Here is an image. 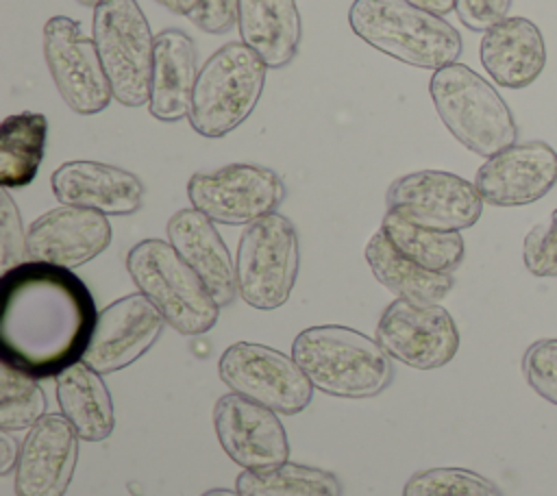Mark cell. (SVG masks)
Wrapping results in <instances>:
<instances>
[{"instance_id":"6da1fadb","label":"cell","mask_w":557,"mask_h":496,"mask_svg":"<svg viewBox=\"0 0 557 496\" xmlns=\"http://www.w3.org/2000/svg\"><path fill=\"white\" fill-rule=\"evenodd\" d=\"M98 320L89 287L70 270L24 261L0 281L2 363L50 379L81 361Z\"/></svg>"},{"instance_id":"7a4b0ae2","label":"cell","mask_w":557,"mask_h":496,"mask_svg":"<svg viewBox=\"0 0 557 496\" xmlns=\"http://www.w3.org/2000/svg\"><path fill=\"white\" fill-rule=\"evenodd\" d=\"M292 357L315 389L339 398L376 396L394 376L389 355L376 339L339 324L300 331Z\"/></svg>"},{"instance_id":"3957f363","label":"cell","mask_w":557,"mask_h":496,"mask_svg":"<svg viewBox=\"0 0 557 496\" xmlns=\"http://www.w3.org/2000/svg\"><path fill=\"white\" fill-rule=\"evenodd\" d=\"M348 24L374 50L420 70L457 63L463 50L453 24L405 0H355Z\"/></svg>"},{"instance_id":"277c9868","label":"cell","mask_w":557,"mask_h":496,"mask_svg":"<svg viewBox=\"0 0 557 496\" xmlns=\"http://www.w3.org/2000/svg\"><path fill=\"white\" fill-rule=\"evenodd\" d=\"M433 107L448 133L479 157L518 144V124L503 96L472 67L450 63L429 80Z\"/></svg>"},{"instance_id":"5b68a950","label":"cell","mask_w":557,"mask_h":496,"mask_svg":"<svg viewBox=\"0 0 557 496\" xmlns=\"http://www.w3.org/2000/svg\"><path fill=\"white\" fill-rule=\"evenodd\" d=\"M268 65L244 44L218 48L198 70L189 126L209 139H220L242 126L255 111L265 83Z\"/></svg>"},{"instance_id":"8992f818","label":"cell","mask_w":557,"mask_h":496,"mask_svg":"<svg viewBox=\"0 0 557 496\" xmlns=\"http://www.w3.org/2000/svg\"><path fill=\"white\" fill-rule=\"evenodd\" d=\"M137 289L183 335H202L218 322L220 305L170 241L144 239L126 255Z\"/></svg>"},{"instance_id":"52a82bcc","label":"cell","mask_w":557,"mask_h":496,"mask_svg":"<svg viewBox=\"0 0 557 496\" xmlns=\"http://www.w3.org/2000/svg\"><path fill=\"white\" fill-rule=\"evenodd\" d=\"M91 33L113 98L124 107L148 104L154 35L137 0H104L98 4Z\"/></svg>"},{"instance_id":"ba28073f","label":"cell","mask_w":557,"mask_h":496,"mask_svg":"<svg viewBox=\"0 0 557 496\" xmlns=\"http://www.w3.org/2000/svg\"><path fill=\"white\" fill-rule=\"evenodd\" d=\"M298 233L281 213L250 222L237 244V294L246 305L270 311L287 302L298 276Z\"/></svg>"},{"instance_id":"9c48e42d","label":"cell","mask_w":557,"mask_h":496,"mask_svg":"<svg viewBox=\"0 0 557 496\" xmlns=\"http://www.w3.org/2000/svg\"><path fill=\"white\" fill-rule=\"evenodd\" d=\"M218 370L235 394L276 413H300L313 398V383L294 357L263 344L237 342L228 346L220 357Z\"/></svg>"},{"instance_id":"30bf717a","label":"cell","mask_w":557,"mask_h":496,"mask_svg":"<svg viewBox=\"0 0 557 496\" xmlns=\"http://www.w3.org/2000/svg\"><path fill=\"white\" fill-rule=\"evenodd\" d=\"M194 209L220 224H250L276 211L285 198L281 176L263 165L231 163L211 172H196L187 181Z\"/></svg>"},{"instance_id":"8fae6325","label":"cell","mask_w":557,"mask_h":496,"mask_svg":"<svg viewBox=\"0 0 557 496\" xmlns=\"http://www.w3.org/2000/svg\"><path fill=\"white\" fill-rule=\"evenodd\" d=\"M44 57L63 102L78 115L104 111L113 98L94 37L67 15L44 24Z\"/></svg>"},{"instance_id":"7c38bea8","label":"cell","mask_w":557,"mask_h":496,"mask_svg":"<svg viewBox=\"0 0 557 496\" xmlns=\"http://www.w3.org/2000/svg\"><path fill=\"white\" fill-rule=\"evenodd\" d=\"M387 211L435 231H463L479 222L483 198L474 183L444 170L398 176L385 196Z\"/></svg>"},{"instance_id":"4fadbf2b","label":"cell","mask_w":557,"mask_h":496,"mask_svg":"<svg viewBox=\"0 0 557 496\" xmlns=\"http://www.w3.org/2000/svg\"><path fill=\"white\" fill-rule=\"evenodd\" d=\"M376 342L409 368L435 370L457 355L459 331L442 305L396 298L381 313Z\"/></svg>"},{"instance_id":"5bb4252c","label":"cell","mask_w":557,"mask_h":496,"mask_svg":"<svg viewBox=\"0 0 557 496\" xmlns=\"http://www.w3.org/2000/svg\"><path fill=\"white\" fill-rule=\"evenodd\" d=\"M213 426L222 450L244 470L281 466L289 457L287 433L265 405L239 394H224L213 407Z\"/></svg>"},{"instance_id":"9a60e30c","label":"cell","mask_w":557,"mask_h":496,"mask_svg":"<svg viewBox=\"0 0 557 496\" xmlns=\"http://www.w3.org/2000/svg\"><path fill=\"white\" fill-rule=\"evenodd\" d=\"M163 322L159 309L141 292L128 294L98 313L83 361L98 374L117 372L152 348Z\"/></svg>"},{"instance_id":"2e32d148","label":"cell","mask_w":557,"mask_h":496,"mask_svg":"<svg viewBox=\"0 0 557 496\" xmlns=\"http://www.w3.org/2000/svg\"><path fill=\"white\" fill-rule=\"evenodd\" d=\"M557 185V150L533 139L513 144L474 174V187L492 207H524L542 200Z\"/></svg>"},{"instance_id":"e0dca14e","label":"cell","mask_w":557,"mask_h":496,"mask_svg":"<svg viewBox=\"0 0 557 496\" xmlns=\"http://www.w3.org/2000/svg\"><path fill=\"white\" fill-rule=\"evenodd\" d=\"M76 431L61 413L39 418L22 442L15 463L17 496H63L78 461Z\"/></svg>"},{"instance_id":"ac0fdd59","label":"cell","mask_w":557,"mask_h":496,"mask_svg":"<svg viewBox=\"0 0 557 496\" xmlns=\"http://www.w3.org/2000/svg\"><path fill=\"white\" fill-rule=\"evenodd\" d=\"M111 244V224L104 213L81 207H57L39 215L26 231L30 261L78 268Z\"/></svg>"},{"instance_id":"d6986e66","label":"cell","mask_w":557,"mask_h":496,"mask_svg":"<svg viewBox=\"0 0 557 496\" xmlns=\"http://www.w3.org/2000/svg\"><path fill=\"white\" fill-rule=\"evenodd\" d=\"M54 198L104 215H131L144 202V183L128 170L98 161H67L50 176Z\"/></svg>"},{"instance_id":"ffe728a7","label":"cell","mask_w":557,"mask_h":496,"mask_svg":"<svg viewBox=\"0 0 557 496\" xmlns=\"http://www.w3.org/2000/svg\"><path fill=\"white\" fill-rule=\"evenodd\" d=\"M168 239L187 265L200 276L220 307L235 300L237 276L228 248L222 241L213 220L198 209H181L168 222Z\"/></svg>"},{"instance_id":"44dd1931","label":"cell","mask_w":557,"mask_h":496,"mask_svg":"<svg viewBox=\"0 0 557 496\" xmlns=\"http://www.w3.org/2000/svg\"><path fill=\"white\" fill-rule=\"evenodd\" d=\"M479 59L490 78L507 89L533 85L546 67V41L527 17H505L481 37Z\"/></svg>"},{"instance_id":"7402d4cb","label":"cell","mask_w":557,"mask_h":496,"mask_svg":"<svg viewBox=\"0 0 557 496\" xmlns=\"http://www.w3.org/2000/svg\"><path fill=\"white\" fill-rule=\"evenodd\" d=\"M194 41L181 28H165L154 37V61L148 111L161 122L187 117L196 85Z\"/></svg>"},{"instance_id":"603a6c76","label":"cell","mask_w":557,"mask_h":496,"mask_svg":"<svg viewBox=\"0 0 557 496\" xmlns=\"http://www.w3.org/2000/svg\"><path fill=\"white\" fill-rule=\"evenodd\" d=\"M242 41L270 67L281 70L298 52L302 24L296 0H239Z\"/></svg>"},{"instance_id":"cb8c5ba5","label":"cell","mask_w":557,"mask_h":496,"mask_svg":"<svg viewBox=\"0 0 557 496\" xmlns=\"http://www.w3.org/2000/svg\"><path fill=\"white\" fill-rule=\"evenodd\" d=\"M61 413L85 442H102L113 433V400L94 368L76 361L54 376Z\"/></svg>"},{"instance_id":"d4e9b609","label":"cell","mask_w":557,"mask_h":496,"mask_svg":"<svg viewBox=\"0 0 557 496\" xmlns=\"http://www.w3.org/2000/svg\"><path fill=\"white\" fill-rule=\"evenodd\" d=\"M363 255L376 281L396 294V298H407L413 302H440L453 289V274L420 268L416 261L396 250L381 228L370 237Z\"/></svg>"},{"instance_id":"484cf974","label":"cell","mask_w":557,"mask_h":496,"mask_svg":"<svg viewBox=\"0 0 557 496\" xmlns=\"http://www.w3.org/2000/svg\"><path fill=\"white\" fill-rule=\"evenodd\" d=\"M48 120L44 113L7 115L0 126V185L20 189L35 181L44 159Z\"/></svg>"},{"instance_id":"4316f807","label":"cell","mask_w":557,"mask_h":496,"mask_svg":"<svg viewBox=\"0 0 557 496\" xmlns=\"http://www.w3.org/2000/svg\"><path fill=\"white\" fill-rule=\"evenodd\" d=\"M381 231L396 250L416 261L420 268L453 274L463 261V239L457 231H435L413 224L392 211L383 215Z\"/></svg>"},{"instance_id":"83f0119b","label":"cell","mask_w":557,"mask_h":496,"mask_svg":"<svg viewBox=\"0 0 557 496\" xmlns=\"http://www.w3.org/2000/svg\"><path fill=\"white\" fill-rule=\"evenodd\" d=\"M235 489L242 496H342V483L333 472L289 461L242 470Z\"/></svg>"},{"instance_id":"f1b7e54d","label":"cell","mask_w":557,"mask_h":496,"mask_svg":"<svg viewBox=\"0 0 557 496\" xmlns=\"http://www.w3.org/2000/svg\"><path fill=\"white\" fill-rule=\"evenodd\" d=\"M46 416V396L37 379L2 363L0 372V431L30 429Z\"/></svg>"},{"instance_id":"f546056e","label":"cell","mask_w":557,"mask_h":496,"mask_svg":"<svg viewBox=\"0 0 557 496\" xmlns=\"http://www.w3.org/2000/svg\"><path fill=\"white\" fill-rule=\"evenodd\" d=\"M403 496H503L496 483L466 468H431L416 472Z\"/></svg>"},{"instance_id":"4dcf8cb0","label":"cell","mask_w":557,"mask_h":496,"mask_svg":"<svg viewBox=\"0 0 557 496\" xmlns=\"http://www.w3.org/2000/svg\"><path fill=\"white\" fill-rule=\"evenodd\" d=\"M520 365L527 385L557 407V337L533 342L524 350Z\"/></svg>"},{"instance_id":"1f68e13d","label":"cell","mask_w":557,"mask_h":496,"mask_svg":"<svg viewBox=\"0 0 557 496\" xmlns=\"http://www.w3.org/2000/svg\"><path fill=\"white\" fill-rule=\"evenodd\" d=\"M522 261L533 276L557 278V209L527 233Z\"/></svg>"},{"instance_id":"d6a6232c","label":"cell","mask_w":557,"mask_h":496,"mask_svg":"<svg viewBox=\"0 0 557 496\" xmlns=\"http://www.w3.org/2000/svg\"><path fill=\"white\" fill-rule=\"evenodd\" d=\"M239 0H176V13L209 35H224L237 22Z\"/></svg>"},{"instance_id":"836d02e7","label":"cell","mask_w":557,"mask_h":496,"mask_svg":"<svg viewBox=\"0 0 557 496\" xmlns=\"http://www.w3.org/2000/svg\"><path fill=\"white\" fill-rule=\"evenodd\" d=\"M0 248H2V272L24 263L28 257L26 233L22 231L20 211L9 196V189L0 191Z\"/></svg>"},{"instance_id":"e575fe53","label":"cell","mask_w":557,"mask_h":496,"mask_svg":"<svg viewBox=\"0 0 557 496\" xmlns=\"http://www.w3.org/2000/svg\"><path fill=\"white\" fill-rule=\"evenodd\" d=\"M513 0H455V13L470 30L485 33L503 22Z\"/></svg>"},{"instance_id":"d590c367","label":"cell","mask_w":557,"mask_h":496,"mask_svg":"<svg viewBox=\"0 0 557 496\" xmlns=\"http://www.w3.org/2000/svg\"><path fill=\"white\" fill-rule=\"evenodd\" d=\"M405 2L424 11H431L435 15H446L455 9V0H405Z\"/></svg>"},{"instance_id":"8d00e7d4","label":"cell","mask_w":557,"mask_h":496,"mask_svg":"<svg viewBox=\"0 0 557 496\" xmlns=\"http://www.w3.org/2000/svg\"><path fill=\"white\" fill-rule=\"evenodd\" d=\"M0 446H2V466H0V474H9V470L13 468V463L17 461V457H13V448L15 444L11 442V437L2 431L0 435Z\"/></svg>"},{"instance_id":"74e56055","label":"cell","mask_w":557,"mask_h":496,"mask_svg":"<svg viewBox=\"0 0 557 496\" xmlns=\"http://www.w3.org/2000/svg\"><path fill=\"white\" fill-rule=\"evenodd\" d=\"M200 496H242V494L237 489L233 492V489H226V487H213V489H207Z\"/></svg>"},{"instance_id":"f35d334b","label":"cell","mask_w":557,"mask_h":496,"mask_svg":"<svg viewBox=\"0 0 557 496\" xmlns=\"http://www.w3.org/2000/svg\"><path fill=\"white\" fill-rule=\"evenodd\" d=\"M157 4H161V7H165L168 11H172V13H176V0H154Z\"/></svg>"},{"instance_id":"ab89813d","label":"cell","mask_w":557,"mask_h":496,"mask_svg":"<svg viewBox=\"0 0 557 496\" xmlns=\"http://www.w3.org/2000/svg\"><path fill=\"white\" fill-rule=\"evenodd\" d=\"M76 2H78V4H83V7H94V9H96V7H98V4H102L104 0H76Z\"/></svg>"}]
</instances>
